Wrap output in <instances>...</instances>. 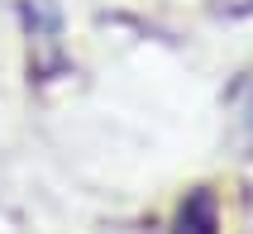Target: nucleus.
<instances>
[{
    "mask_svg": "<svg viewBox=\"0 0 253 234\" xmlns=\"http://www.w3.org/2000/svg\"><path fill=\"white\" fill-rule=\"evenodd\" d=\"M24 19H29V48H34V43L48 48V67H57V62H62V43H57V34H62V14H57L48 0H29Z\"/></svg>",
    "mask_w": 253,
    "mask_h": 234,
    "instance_id": "nucleus-1",
    "label": "nucleus"
},
{
    "mask_svg": "<svg viewBox=\"0 0 253 234\" xmlns=\"http://www.w3.org/2000/svg\"><path fill=\"white\" fill-rule=\"evenodd\" d=\"M215 225V210H211V196H191L182 206V230L177 234H211Z\"/></svg>",
    "mask_w": 253,
    "mask_h": 234,
    "instance_id": "nucleus-2",
    "label": "nucleus"
}]
</instances>
